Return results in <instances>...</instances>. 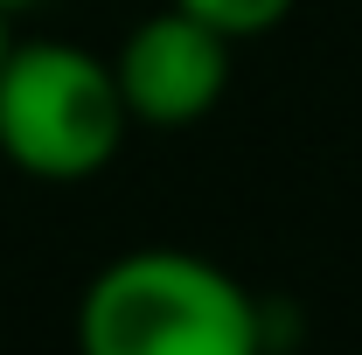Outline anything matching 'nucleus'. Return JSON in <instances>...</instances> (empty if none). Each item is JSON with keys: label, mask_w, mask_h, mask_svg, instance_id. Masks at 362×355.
<instances>
[{"label": "nucleus", "mask_w": 362, "mask_h": 355, "mask_svg": "<svg viewBox=\"0 0 362 355\" xmlns=\"http://www.w3.org/2000/svg\"><path fill=\"white\" fill-rule=\"evenodd\" d=\"M0 56H7V14H0Z\"/></svg>", "instance_id": "6"}, {"label": "nucleus", "mask_w": 362, "mask_h": 355, "mask_svg": "<svg viewBox=\"0 0 362 355\" xmlns=\"http://www.w3.org/2000/svg\"><path fill=\"white\" fill-rule=\"evenodd\" d=\"M14 7H35V0H0V14H14Z\"/></svg>", "instance_id": "5"}, {"label": "nucleus", "mask_w": 362, "mask_h": 355, "mask_svg": "<svg viewBox=\"0 0 362 355\" xmlns=\"http://www.w3.org/2000/svg\"><path fill=\"white\" fill-rule=\"evenodd\" d=\"M77 355H265V313L195 251H126L84 286Z\"/></svg>", "instance_id": "1"}, {"label": "nucleus", "mask_w": 362, "mask_h": 355, "mask_svg": "<svg viewBox=\"0 0 362 355\" xmlns=\"http://www.w3.org/2000/svg\"><path fill=\"white\" fill-rule=\"evenodd\" d=\"M133 126L112 63L77 42H7L0 56V153L35 181H84L112 168Z\"/></svg>", "instance_id": "2"}, {"label": "nucleus", "mask_w": 362, "mask_h": 355, "mask_svg": "<svg viewBox=\"0 0 362 355\" xmlns=\"http://www.w3.org/2000/svg\"><path fill=\"white\" fill-rule=\"evenodd\" d=\"M175 7L202 14L209 28H223L230 42H244V35H265V28H279V21L293 14V0H175Z\"/></svg>", "instance_id": "4"}, {"label": "nucleus", "mask_w": 362, "mask_h": 355, "mask_svg": "<svg viewBox=\"0 0 362 355\" xmlns=\"http://www.w3.org/2000/svg\"><path fill=\"white\" fill-rule=\"evenodd\" d=\"M112 77L139 126H195L216 112L230 84V35L168 0L126 35V49L112 56Z\"/></svg>", "instance_id": "3"}]
</instances>
